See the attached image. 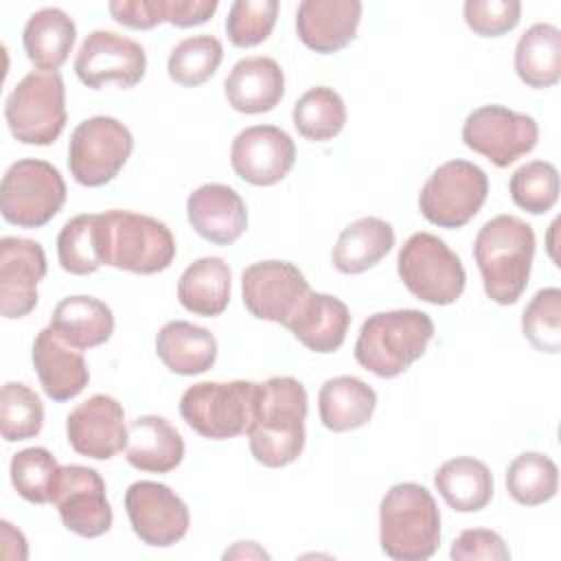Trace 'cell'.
<instances>
[{
  "label": "cell",
  "instance_id": "1",
  "mask_svg": "<svg viewBox=\"0 0 561 561\" xmlns=\"http://www.w3.org/2000/svg\"><path fill=\"white\" fill-rule=\"evenodd\" d=\"M307 390L296 377H270L259 383L254 421L248 430L250 451L263 467H287L305 449Z\"/></svg>",
  "mask_w": 561,
  "mask_h": 561
},
{
  "label": "cell",
  "instance_id": "2",
  "mask_svg": "<svg viewBox=\"0 0 561 561\" xmlns=\"http://www.w3.org/2000/svg\"><path fill=\"white\" fill-rule=\"evenodd\" d=\"M535 256V230L515 215L489 219L476 234L473 259L484 294L497 305H515L524 294Z\"/></svg>",
  "mask_w": 561,
  "mask_h": 561
},
{
  "label": "cell",
  "instance_id": "3",
  "mask_svg": "<svg viewBox=\"0 0 561 561\" xmlns=\"http://www.w3.org/2000/svg\"><path fill=\"white\" fill-rule=\"evenodd\" d=\"M94 243L103 265L134 274L164 272L175 259V239L167 224L131 210L96 213Z\"/></svg>",
  "mask_w": 561,
  "mask_h": 561
},
{
  "label": "cell",
  "instance_id": "4",
  "mask_svg": "<svg viewBox=\"0 0 561 561\" xmlns=\"http://www.w3.org/2000/svg\"><path fill=\"white\" fill-rule=\"evenodd\" d=\"M379 543L394 561H425L440 546V513L434 495L416 482H399L379 504Z\"/></svg>",
  "mask_w": 561,
  "mask_h": 561
},
{
  "label": "cell",
  "instance_id": "5",
  "mask_svg": "<svg viewBox=\"0 0 561 561\" xmlns=\"http://www.w3.org/2000/svg\"><path fill=\"white\" fill-rule=\"evenodd\" d=\"M432 337L434 322L425 311H379L364 320L355 342V359L373 375L390 379L423 357Z\"/></svg>",
  "mask_w": 561,
  "mask_h": 561
},
{
  "label": "cell",
  "instance_id": "6",
  "mask_svg": "<svg viewBox=\"0 0 561 561\" xmlns=\"http://www.w3.org/2000/svg\"><path fill=\"white\" fill-rule=\"evenodd\" d=\"M256 401V381H199L184 390L180 399V414L199 436L226 440L248 434L254 421Z\"/></svg>",
  "mask_w": 561,
  "mask_h": 561
},
{
  "label": "cell",
  "instance_id": "7",
  "mask_svg": "<svg viewBox=\"0 0 561 561\" xmlns=\"http://www.w3.org/2000/svg\"><path fill=\"white\" fill-rule=\"evenodd\" d=\"M4 121L24 145H53L66 127V88L59 72L31 70L11 90Z\"/></svg>",
  "mask_w": 561,
  "mask_h": 561
},
{
  "label": "cell",
  "instance_id": "8",
  "mask_svg": "<svg viewBox=\"0 0 561 561\" xmlns=\"http://www.w3.org/2000/svg\"><path fill=\"white\" fill-rule=\"evenodd\" d=\"M397 272L408 291L430 305L456 302L467 285L460 256L432 232L408 237L397 256Z\"/></svg>",
  "mask_w": 561,
  "mask_h": 561
},
{
  "label": "cell",
  "instance_id": "9",
  "mask_svg": "<svg viewBox=\"0 0 561 561\" xmlns=\"http://www.w3.org/2000/svg\"><path fill=\"white\" fill-rule=\"evenodd\" d=\"M66 202V182L46 160L13 162L0 184V213L20 228L46 226Z\"/></svg>",
  "mask_w": 561,
  "mask_h": 561
},
{
  "label": "cell",
  "instance_id": "10",
  "mask_svg": "<svg viewBox=\"0 0 561 561\" xmlns=\"http://www.w3.org/2000/svg\"><path fill=\"white\" fill-rule=\"evenodd\" d=\"M489 195L486 173L467 160L440 164L419 193L421 215L438 228H462L482 208Z\"/></svg>",
  "mask_w": 561,
  "mask_h": 561
},
{
  "label": "cell",
  "instance_id": "11",
  "mask_svg": "<svg viewBox=\"0 0 561 561\" xmlns=\"http://www.w3.org/2000/svg\"><path fill=\"white\" fill-rule=\"evenodd\" d=\"M134 151V136L114 116L81 121L68 145V169L77 184L94 188L112 182Z\"/></svg>",
  "mask_w": 561,
  "mask_h": 561
},
{
  "label": "cell",
  "instance_id": "12",
  "mask_svg": "<svg viewBox=\"0 0 561 561\" xmlns=\"http://www.w3.org/2000/svg\"><path fill=\"white\" fill-rule=\"evenodd\" d=\"M539 125L533 116L504 105H482L462 123L465 145L504 169L535 149Z\"/></svg>",
  "mask_w": 561,
  "mask_h": 561
},
{
  "label": "cell",
  "instance_id": "13",
  "mask_svg": "<svg viewBox=\"0 0 561 561\" xmlns=\"http://www.w3.org/2000/svg\"><path fill=\"white\" fill-rule=\"evenodd\" d=\"M50 504L61 524L79 537H101L112 528V506L101 473L85 465H66L53 486Z\"/></svg>",
  "mask_w": 561,
  "mask_h": 561
},
{
  "label": "cell",
  "instance_id": "14",
  "mask_svg": "<svg viewBox=\"0 0 561 561\" xmlns=\"http://www.w3.org/2000/svg\"><path fill=\"white\" fill-rule=\"evenodd\" d=\"M241 291L243 305L254 318L287 327L311 289L294 263L270 259L243 270Z\"/></svg>",
  "mask_w": 561,
  "mask_h": 561
},
{
  "label": "cell",
  "instance_id": "15",
  "mask_svg": "<svg viewBox=\"0 0 561 561\" xmlns=\"http://www.w3.org/2000/svg\"><path fill=\"white\" fill-rule=\"evenodd\" d=\"M147 70L145 48L114 31H92L75 57L79 81L92 90L116 83L123 90L142 81Z\"/></svg>",
  "mask_w": 561,
  "mask_h": 561
},
{
  "label": "cell",
  "instance_id": "16",
  "mask_svg": "<svg viewBox=\"0 0 561 561\" xmlns=\"http://www.w3.org/2000/svg\"><path fill=\"white\" fill-rule=\"evenodd\" d=\"M125 511L136 537L156 548H169L184 539L191 526L188 506L171 486L138 480L125 491Z\"/></svg>",
  "mask_w": 561,
  "mask_h": 561
},
{
  "label": "cell",
  "instance_id": "17",
  "mask_svg": "<svg viewBox=\"0 0 561 561\" xmlns=\"http://www.w3.org/2000/svg\"><path fill=\"white\" fill-rule=\"evenodd\" d=\"M70 447L92 460H110L127 447L129 425L123 405L110 394H92L66 419Z\"/></svg>",
  "mask_w": 561,
  "mask_h": 561
},
{
  "label": "cell",
  "instance_id": "18",
  "mask_svg": "<svg viewBox=\"0 0 561 561\" xmlns=\"http://www.w3.org/2000/svg\"><path fill=\"white\" fill-rule=\"evenodd\" d=\"M296 162V145L287 131L274 125H252L237 134L230 147L234 173L254 186L280 182Z\"/></svg>",
  "mask_w": 561,
  "mask_h": 561
},
{
  "label": "cell",
  "instance_id": "19",
  "mask_svg": "<svg viewBox=\"0 0 561 561\" xmlns=\"http://www.w3.org/2000/svg\"><path fill=\"white\" fill-rule=\"evenodd\" d=\"M46 276L44 248L24 237L0 239V311L15 320L37 307V285Z\"/></svg>",
  "mask_w": 561,
  "mask_h": 561
},
{
  "label": "cell",
  "instance_id": "20",
  "mask_svg": "<svg viewBox=\"0 0 561 561\" xmlns=\"http://www.w3.org/2000/svg\"><path fill=\"white\" fill-rule=\"evenodd\" d=\"M186 217L193 230L215 243L230 245L248 228V208L241 195L219 182L197 186L186 199Z\"/></svg>",
  "mask_w": 561,
  "mask_h": 561
},
{
  "label": "cell",
  "instance_id": "21",
  "mask_svg": "<svg viewBox=\"0 0 561 561\" xmlns=\"http://www.w3.org/2000/svg\"><path fill=\"white\" fill-rule=\"evenodd\" d=\"M359 20V0H302L296 11V33L309 50L331 55L355 39Z\"/></svg>",
  "mask_w": 561,
  "mask_h": 561
},
{
  "label": "cell",
  "instance_id": "22",
  "mask_svg": "<svg viewBox=\"0 0 561 561\" xmlns=\"http://www.w3.org/2000/svg\"><path fill=\"white\" fill-rule=\"evenodd\" d=\"M31 359L42 390L53 401H68L77 397L90 381L83 355L72 351V346H68L50 324L37 333Z\"/></svg>",
  "mask_w": 561,
  "mask_h": 561
},
{
  "label": "cell",
  "instance_id": "23",
  "mask_svg": "<svg viewBox=\"0 0 561 561\" xmlns=\"http://www.w3.org/2000/svg\"><path fill=\"white\" fill-rule=\"evenodd\" d=\"M226 99L241 114H263L274 110L285 94V75L272 57L239 59L224 83Z\"/></svg>",
  "mask_w": 561,
  "mask_h": 561
},
{
  "label": "cell",
  "instance_id": "24",
  "mask_svg": "<svg viewBox=\"0 0 561 561\" xmlns=\"http://www.w3.org/2000/svg\"><path fill=\"white\" fill-rule=\"evenodd\" d=\"M348 327V307L340 298L320 291H309L287 324L294 337L313 353L337 351L346 340Z\"/></svg>",
  "mask_w": 561,
  "mask_h": 561
},
{
  "label": "cell",
  "instance_id": "25",
  "mask_svg": "<svg viewBox=\"0 0 561 561\" xmlns=\"http://www.w3.org/2000/svg\"><path fill=\"white\" fill-rule=\"evenodd\" d=\"M125 458L138 471L169 473L184 458L182 434L164 416H138L129 423Z\"/></svg>",
  "mask_w": 561,
  "mask_h": 561
},
{
  "label": "cell",
  "instance_id": "26",
  "mask_svg": "<svg viewBox=\"0 0 561 561\" xmlns=\"http://www.w3.org/2000/svg\"><path fill=\"white\" fill-rule=\"evenodd\" d=\"M77 39L72 18L59 7H44L35 11L22 33V46L28 61L37 70L57 72L70 57Z\"/></svg>",
  "mask_w": 561,
  "mask_h": 561
},
{
  "label": "cell",
  "instance_id": "27",
  "mask_svg": "<svg viewBox=\"0 0 561 561\" xmlns=\"http://www.w3.org/2000/svg\"><path fill=\"white\" fill-rule=\"evenodd\" d=\"M50 327L68 346L88 351L112 337L114 313L94 296H68L53 309Z\"/></svg>",
  "mask_w": 561,
  "mask_h": 561
},
{
  "label": "cell",
  "instance_id": "28",
  "mask_svg": "<svg viewBox=\"0 0 561 561\" xmlns=\"http://www.w3.org/2000/svg\"><path fill=\"white\" fill-rule=\"evenodd\" d=\"M158 359L175 375H199L213 368L217 359L215 335L186 320L167 322L156 337Z\"/></svg>",
  "mask_w": 561,
  "mask_h": 561
},
{
  "label": "cell",
  "instance_id": "29",
  "mask_svg": "<svg viewBox=\"0 0 561 561\" xmlns=\"http://www.w3.org/2000/svg\"><path fill=\"white\" fill-rule=\"evenodd\" d=\"M377 408V392L353 375L327 379L318 394L320 421L331 432H348L366 425Z\"/></svg>",
  "mask_w": 561,
  "mask_h": 561
},
{
  "label": "cell",
  "instance_id": "30",
  "mask_svg": "<svg viewBox=\"0 0 561 561\" xmlns=\"http://www.w3.org/2000/svg\"><path fill=\"white\" fill-rule=\"evenodd\" d=\"M230 265L219 256H202L193 261L178 280L180 305L204 318H215L230 302Z\"/></svg>",
  "mask_w": 561,
  "mask_h": 561
},
{
  "label": "cell",
  "instance_id": "31",
  "mask_svg": "<svg viewBox=\"0 0 561 561\" xmlns=\"http://www.w3.org/2000/svg\"><path fill=\"white\" fill-rule=\"evenodd\" d=\"M394 245V230L379 217H362L348 224L331 252L333 267L342 274H362L377 265Z\"/></svg>",
  "mask_w": 561,
  "mask_h": 561
},
{
  "label": "cell",
  "instance_id": "32",
  "mask_svg": "<svg viewBox=\"0 0 561 561\" xmlns=\"http://www.w3.org/2000/svg\"><path fill=\"white\" fill-rule=\"evenodd\" d=\"M434 484L445 504L458 513L482 511L493 497V476L489 467L471 456L443 462L434 473Z\"/></svg>",
  "mask_w": 561,
  "mask_h": 561
},
{
  "label": "cell",
  "instance_id": "33",
  "mask_svg": "<svg viewBox=\"0 0 561 561\" xmlns=\"http://www.w3.org/2000/svg\"><path fill=\"white\" fill-rule=\"evenodd\" d=\"M515 72L528 88H550L561 79V31L537 22L515 46Z\"/></svg>",
  "mask_w": 561,
  "mask_h": 561
},
{
  "label": "cell",
  "instance_id": "34",
  "mask_svg": "<svg viewBox=\"0 0 561 561\" xmlns=\"http://www.w3.org/2000/svg\"><path fill=\"white\" fill-rule=\"evenodd\" d=\"M291 121L302 138L313 142H327L344 129V99L333 88L316 85L296 101Z\"/></svg>",
  "mask_w": 561,
  "mask_h": 561
},
{
  "label": "cell",
  "instance_id": "35",
  "mask_svg": "<svg viewBox=\"0 0 561 561\" xmlns=\"http://www.w3.org/2000/svg\"><path fill=\"white\" fill-rule=\"evenodd\" d=\"M559 469L541 451H524L506 469V491L522 506H539L557 495Z\"/></svg>",
  "mask_w": 561,
  "mask_h": 561
},
{
  "label": "cell",
  "instance_id": "36",
  "mask_svg": "<svg viewBox=\"0 0 561 561\" xmlns=\"http://www.w3.org/2000/svg\"><path fill=\"white\" fill-rule=\"evenodd\" d=\"M224 59V46L215 35L202 33L182 39L173 46L167 72L171 81H175L182 88H197L206 83L219 68Z\"/></svg>",
  "mask_w": 561,
  "mask_h": 561
},
{
  "label": "cell",
  "instance_id": "37",
  "mask_svg": "<svg viewBox=\"0 0 561 561\" xmlns=\"http://www.w3.org/2000/svg\"><path fill=\"white\" fill-rule=\"evenodd\" d=\"M44 427V405L22 381H7L0 392V432L7 443L35 438Z\"/></svg>",
  "mask_w": 561,
  "mask_h": 561
},
{
  "label": "cell",
  "instance_id": "38",
  "mask_svg": "<svg viewBox=\"0 0 561 561\" xmlns=\"http://www.w3.org/2000/svg\"><path fill=\"white\" fill-rule=\"evenodd\" d=\"M59 469V462L46 447H26L11 458L9 476L20 497L31 504H48Z\"/></svg>",
  "mask_w": 561,
  "mask_h": 561
},
{
  "label": "cell",
  "instance_id": "39",
  "mask_svg": "<svg viewBox=\"0 0 561 561\" xmlns=\"http://www.w3.org/2000/svg\"><path fill=\"white\" fill-rule=\"evenodd\" d=\"M515 206L530 215L548 213L559 199V171L548 160L522 164L508 182Z\"/></svg>",
  "mask_w": 561,
  "mask_h": 561
},
{
  "label": "cell",
  "instance_id": "40",
  "mask_svg": "<svg viewBox=\"0 0 561 561\" xmlns=\"http://www.w3.org/2000/svg\"><path fill=\"white\" fill-rule=\"evenodd\" d=\"M522 331L539 353L557 355L561 351V289H539L524 309Z\"/></svg>",
  "mask_w": 561,
  "mask_h": 561
},
{
  "label": "cell",
  "instance_id": "41",
  "mask_svg": "<svg viewBox=\"0 0 561 561\" xmlns=\"http://www.w3.org/2000/svg\"><path fill=\"white\" fill-rule=\"evenodd\" d=\"M94 219L96 213L77 215L57 234V259L68 274L85 276L103 265L94 243Z\"/></svg>",
  "mask_w": 561,
  "mask_h": 561
},
{
  "label": "cell",
  "instance_id": "42",
  "mask_svg": "<svg viewBox=\"0 0 561 561\" xmlns=\"http://www.w3.org/2000/svg\"><path fill=\"white\" fill-rule=\"evenodd\" d=\"M278 2L276 0H237L230 4L226 18L228 39L237 48H252L265 42L276 24Z\"/></svg>",
  "mask_w": 561,
  "mask_h": 561
},
{
  "label": "cell",
  "instance_id": "43",
  "mask_svg": "<svg viewBox=\"0 0 561 561\" xmlns=\"http://www.w3.org/2000/svg\"><path fill=\"white\" fill-rule=\"evenodd\" d=\"M467 26L480 37H500L519 24L517 0H467L462 7Z\"/></svg>",
  "mask_w": 561,
  "mask_h": 561
},
{
  "label": "cell",
  "instance_id": "44",
  "mask_svg": "<svg viewBox=\"0 0 561 561\" xmlns=\"http://www.w3.org/2000/svg\"><path fill=\"white\" fill-rule=\"evenodd\" d=\"M451 559L458 561H476V559H484V561H508L511 552L508 546L504 543V539L489 528H469L462 530L449 550Z\"/></svg>",
  "mask_w": 561,
  "mask_h": 561
},
{
  "label": "cell",
  "instance_id": "45",
  "mask_svg": "<svg viewBox=\"0 0 561 561\" xmlns=\"http://www.w3.org/2000/svg\"><path fill=\"white\" fill-rule=\"evenodd\" d=\"M112 18L134 31H149L164 20V0H112L107 4Z\"/></svg>",
  "mask_w": 561,
  "mask_h": 561
},
{
  "label": "cell",
  "instance_id": "46",
  "mask_svg": "<svg viewBox=\"0 0 561 561\" xmlns=\"http://www.w3.org/2000/svg\"><path fill=\"white\" fill-rule=\"evenodd\" d=\"M217 7V0H164V20L180 28L199 26L210 20Z\"/></svg>",
  "mask_w": 561,
  "mask_h": 561
},
{
  "label": "cell",
  "instance_id": "47",
  "mask_svg": "<svg viewBox=\"0 0 561 561\" xmlns=\"http://www.w3.org/2000/svg\"><path fill=\"white\" fill-rule=\"evenodd\" d=\"M250 554L267 559V552H265V550H261L254 541H237V546H234L232 550H226V554H224V557L228 559V557H250Z\"/></svg>",
  "mask_w": 561,
  "mask_h": 561
}]
</instances>
